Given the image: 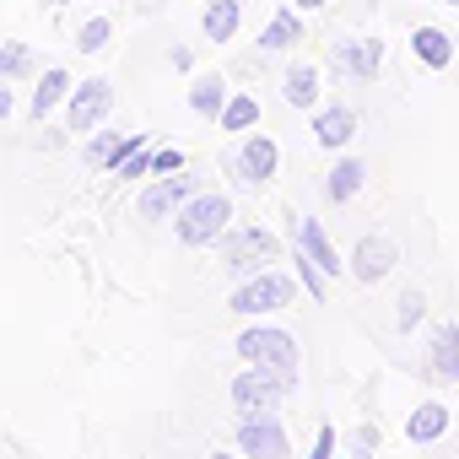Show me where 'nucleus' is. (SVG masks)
<instances>
[{
	"instance_id": "f257e3e1",
	"label": "nucleus",
	"mask_w": 459,
	"mask_h": 459,
	"mask_svg": "<svg viewBox=\"0 0 459 459\" xmlns=\"http://www.w3.org/2000/svg\"><path fill=\"white\" fill-rule=\"evenodd\" d=\"M238 357H244V368H265V373H281L292 389H298V368H303V351H298V341L287 335V330H276V325H249L238 341Z\"/></svg>"
},
{
	"instance_id": "f03ea898",
	"label": "nucleus",
	"mask_w": 459,
	"mask_h": 459,
	"mask_svg": "<svg viewBox=\"0 0 459 459\" xmlns=\"http://www.w3.org/2000/svg\"><path fill=\"white\" fill-rule=\"evenodd\" d=\"M227 221H233V200L216 195V189H200L178 216H173V238L184 249H205L216 238H227Z\"/></svg>"
},
{
	"instance_id": "7ed1b4c3",
	"label": "nucleus",
	"mask_w": 459,
	"mask_h": 459,
	"mask_svg": "<svg viewBox=\"0 0 459 459\" xmlns=\"http://www.w3.org/2000/svg\"><path fill=\"white\" fill-rule=\"evenodd\" d=\"M271 260H281V244H276V233H265V227H238V233L221 238V265L238 281L271 271Z\"/></svg>"
},
{
	"instance_id": "20e7f679",
	"label": "nucleus",
	"mask_w": 459,
	"mask_h": 459,
	"mask_svg": "<svg viewBox=\"0 0 459 459\" xmlns=\"http://www.w3.org/2000/svg\"><path fill=\"white\" fill-rule=\"evenodd\" d=\"M287 303H298V281H292V276H281V271H260V276L238 281V287H233V298H227V308L244 314V319L276 314V308H287Z\"/></svg>"
},
{
	"instance_id": "39448f33",
	"label": "nucleus",
	"mask_w": 459,
	"mask_h": 459,
	"mask_svg": "<svg viewBox=\"0 0 459 459\" xmlns=\"http://www.w3.org/2000/svg\"><path fill=\"white\" fill-rule=\"evenodd\" d=\"M287 394H292V384L281 373H265V368H244L233 378V411L238 416H271V411H281Z\"/></svg>"
},
{
	"instance_id": "423d86ee",
	"label": "nucleus",
	"mask_w": 459,
	"mask_h": 459,
	"mask_svg": "<svg viewBox=\"0 0 459 459\" xmlns=\"http://www.w3.org/2000/svg\"><path fill=\"white\" fill-rule=\"evenodd\" d=\"M233 448L244 459H292V437L281 427V416H238V432H233Z\"/></svg>"
},
{
	"instance_id": "0eeeda50",
	"label": "nucleus",
	"mask_w": 459,
	"mask_h": 459,
	"mask_svg": "<svg viewBox=\"0 0 459 459\" xmlns=\"http://www.w3.org/2000/svg\"><path fill=\"white\" fill-rule=\"evenodd\" d=\"M108 108H114V87H108L103 76H92V82H82V87L71 92V103H65V130L92 135V130L108 119Z\"/></svg>"
},
{
	"instance_id": "6e6552de",
	"label": "nucleus",
	"mask_w": 459,
	"mask_h": 459,
	"mask_svg": "<svg viewBox=\"0 0 459 459\" xmlns=\"http://www.w3.org/2000/svg\"><path fill=\"white\" fill-rule=\"evenodd\" d=\"M200 195V184H195V173H173V178H162V184H152L146 195H141V216L146 221H162V216H178L189 200Z\"/></svg>"
},
{
	"instance_id": "1a4fd4ad",
	"label": "nucleus",
	"mask_w": 459,
	"mask_h": 459,
	"mask_svg": "<svg viewBox=\"0 0 459 459\" xmlns=\"http://www.w3.org/2000/svg\"><path fill=\"white\" fill-rule=\"evenodd\" d=\"M394 260H400V249H394L384 233H368V238H357V249H351V276H357L362 287H373V281H384V276L394 271Z\"/></svg>"
},
{
	"instance_id": "9d476101",
	"label": "nucleus",
	"mask_w": 459,
	"mask_h": 459,
	"mask_svg": "<svg viewBox=\"0 0 459 459\" xmlns=\"http://www.w3.org/2000/svg\"><path fill=\"white\" fill-rule=\"evenodd\" d=\"M233 168H238V178H244V184H271V178H276V168H281V146H276L271 135H249V141L238 146Z\"/></svg>"
},
{
	"instance_id": "9b49d317",
	"label": "nucleus",
	"mask_w": 459,
	"mask_h": 459,
	"mask_svg": "<svg viewBox=\"0 0 459 459\" xmlns=\"http://www.w3.org/2000/svg\"><path fill=\"white\" fill-rule=\"evenodd\" d=\"M427 373L459 384V325L454 319L432 325V335H427Z\"/></svg>"
},
{
	"instance_id": "f8f14e48",
	"label": "nucleus",
	"mask_w": 459,
	"mask_h": 459,
	"mask_svg": "<svg viewBox=\"0 0 459 459\" xmlns=\"http://www.w3.org/2000/svg\"><path fill=\"white\" fill-rule=\"evenodd\" d=\"M292 238H298V249H303L308 260H319V265H325V276H341V271L351 265V260H341V255H335L330 233H325L314 216H298V221H292Z\"/></svg>"
},
{
	"instance_id": "ddd939ff",
	"label": "nucleus",
	"mask_w": 459,
	"mask_h": 459,
	"mask_svg": "<svg viewBox=\"0 0 459 459\" xmlns=\"http://www.w3.org/2000/svg\"><path fill=\"white\" fill-rule=\"evenodd\" d=\"M71 92H76V82H71V71H65V65H49V71L39 76V87H33V98H28V114H33V119L44 125V119H49V114H55V108H60V103H65Z\"/></svg>"
},
{
	"instance_id": "4468645a",
	"label": "nucleus",
	"mask_w": 459,
	"mask_h": 459,
	"mask_svg": "<svg viewBox=\"0 0 459 459\" xmlns=\"http://www.w3.org/2000/svg\"><path fill=\"white\" fill-rule=\"evenodd\" d=\"M357 135V114L346 108V103H330V108H319V119H314V141L325 146V152H346V141Z\"/></svg>"
},
{
	"instance_id": "2eb2a0df",
	"label": "nucleus",
	"mask_w": 459,
	"mask_h": 459,
	"mask_svg": "<svg viewBox=\"0 0 459 459\" xmlns=\"http://www.w3.org/2000/svg\"><path fill=\"white\" fill-rule=\"evenodd\" d=\"M443 432H448V405H443V400H427V405H416V411L405 416V437H411L416 448L437 443Z\"/></svg>"
},
{
	"instance_id": "dca6fc26",
	"label": "nucleus",
	"mask_w": 459,
	"mask_h": 459,
	"mask_svg": "<svg viewBox=\"0 0 459 459\" xmlns=\"http://www.w3.org/2000/svg\"><path fill=\"white\" fill-rule=\"evenodd\" d=\"M411 55L427 65V71H448L454 65V39L443 28H416L411 33Z\"/></svg>"
},
{
	"instance_id": "f3484780",
	"label": "nucleus",
	"mask_w": 459,
	"mask_h": 459,
	"mask_svg": "<svg viewBox=\"0 0 459 459\" xmlns=\"http://www.w3.org/2000/svg\"><path fill=\"white\" fill-rule=\"evenodd\" d=\"M233 103L227 98V82L216 76V71H205V76H195V87H189V108L200 114V119H221V108Z\"/></svg>"
},
{
	"instance_id": "a211bd4d",
	"label": "nucleus",
	"mask_w": 459,
	"mask_h": 459,
	"mask_svg": "<svg viewBox=\"0 0 459 459\" xmlns=\"http://www.w3.org/2000/svg\"><path fill=\"white\" fill-rule=\"evenodd\" d=\"M362 178H368V168H362L357 157H341V162L325 173V195H330L335 205H346V200H357V195H362Z\"/></svg>"
},
{
	"instance_id": "6ab92c4d",
	"label": "nucleus",
	"mask_w": 459,
	"mask_h": 459,
	"mask_svg": "<svg viewBox=\"0 0 459 459\" xmlns=\"http://www.w3.org/2000/svg\"><path fill=\"white\" fill-rule=\"evenodd\" d=\"M135 146H146V135H98V141L87 146V162H92V168H125V157H130Z\"/></svg>"
},
{
	"instance_id": "aec40b11",
	"label": "nucleus",
	"mask_w": 459,
	"mask_h": 459,
	"mask_svg": "<svg viewBox=\"0 0 459 459\" xmlns=\"http://www.w3.org/2000/svg\"><path fill=\"white\" fill-rule=\"evenodd\" d=\"M200 28H205L211 44H233V33H238V0H211Z\"/></svg>"
},
{
	"instance_id": "412c9836",
	"label": "nucleus",
	"mask_w": 459,
	"mask_h": 459,
	"mask_svg": "<svg viewBox=\"0 0 459 459\" xmlns=\"http://www.w3.org/2000/svg\"><path fill=\"white\" fill-rule=\"evenodd\" d=\"M281 98H287L292 108H314V103H319V71H314V65H292L287 82H281Z\"/></svg>"
},
{
	"instance_id": "4be33fe9",
	"label": "nucleus",
	"mask_w": 459,
	"mask_h": 459,
	"mask_svg": "<svg viewBox=\"0 0 459 459\" xmlns=\"http://www.w3.org/2000/svg\"><path fill=\"white\" fill-rule=\"evenodd\" d=\"M292 44H303V17L298 12H276L265 22V33H260V49H292Z\"/></svg>"
},
{
	"instance_id": "5701e85b",
	"label": "nucleus",
	"mask_w": 459,
	"mask_h": 459,
	"mask_svg": "<svg viewBox=\"0 0 459 459\" xmlns=\"http://www.w3.org/2000/svg\"><path fill=\"white\" fill-rule=\"evenodd\" d=\"M221 130H255L260 125V98H249V92H238L233 103L221 108V119H216Z\"/></svg>"
},
{
	"instance_id": "b1692460",
	"label": "nucleus",
	"mask_w": 459,
	"mask_h": 459,
	"mask_svg": "<svg viewBox=\"0 0 459 459\" xmlns=\"http://www.w3.org/2000/svg\"><path fill=\"white\" fill-rule=\"evenodd\" d=\"M298 281L308 287V298H314V303H325V298H330V276H325V265H319V260H308L303 249H298Z\"/></svg>"
},
{
	"instance_id": "393cba45",
	"label": "nucleus",
	"mask_w": 459,
	"mask_h": 459,
	"mask_svg": "<svg viewBox=\"0 0 459 459\" xmlns=\"http://www.w3.org/2000/svg\"><path fill=\"white\" fill-rule=\"evenodd\" d=\"M108 39H114V22H108V17H87L82 33H76V49L98 55V49H108Z\"/></svg>"
},
{
	"instance_id": "a878e982",
	"label": "nucleus",
	"mask_w": 459,
	"mask_h": 459,
	"mask_svg": "<svg viewBox=\"0 0 459 459\" xmlns=\"http://www.w3.org/2000/svg\"><path fill=\"white\" fill-rule=\"evenodd\" d=\"M341 65H351L357 76H373V65H378V44L368 39L362 49H341Z\"/></svg>"
},
{
	"instance_id": "bb28decb",
	"label": "nucleus",
	"mask_w": 459,
	"mask_h": 459,
	"mask_svg": "<svg viewBox=\"0 0 459 459\" xmlns=\"http://www.w3.org/2000/svg\"><path fill=\"white\" fill-rule=\"evenodd\" d=\"M346 443H351V459H373V448H378V427H368V421H362V427H351V437H346Z\"/></svg>"
},
{
	"instance_id": "cd10ccee",
	"label": "nucleus",
	"mask_w": 459,
	"mask_h": 459,
	"mask_svg": "<svg viewBox=\"0 0 459 459\" xmlns=\"http://www.w3.org/2000/svg\"><path fill=\"white\" fill-rule=\"evenodd\" d=\"M335 443H341V432H335L330 421H319V432H314V448H308V459H335Z\"/></svg>"
},
{
	"instance_id": "c85d7f7f",
	"label": "nucleus",
	"mask_w": 459,
	"mask_h": 459,
	"mask_svg": "<svg viewBox=\"0 0 459 459\" xmlns=\"http://www.w3.org/2000/svg\"><path fill=\"white\" fill-rule=\"evenodd\" d=\"M119 173H125V178H146V173H152V141H146V146H135V152L125 157V168H119Z\"/></svg>"
},
{
	"instance_id": "c756f323",
	"label": "nucleus",
	"mask_w": 459,
	"mask_h": 459,
	"mask_svg": "<svg viewBox=\"0 0 459 459\" xmlns=\"http://www.w3.org/2000/svg\"><path fill=\"white\" fill-rule=\"evenodd\" d=\"M184 168V152L178 146H162V152H152V173H162V178H173Z\"/></svg>"
},
{
	"instance_id": "7c9ffc66",
	"label": "nucleus",
	"mask_w": 459,
	"mask_h": 459,
	"mask_svg": "<svg viewBox=\"0 0 459 459\" xmlns=\"http://www.w3.org/2000/svg\"><path fill=\"white\" fill-rule=\"evenodd\" d=\"M421 303H427L421 292H405V298H400V330H416V325H421Z\"/></svg>"
},
{
	"instance_id": "2f4dec72",
	"label": "nucleus",
	"mask_w": 459,
	"mask_h": 459,
	"mask_svg": "<svg viewBox=\"0 0 459 459\" xmlns=\"http://www.w3.org/2000/svg\"><path fill=\"white\" fill-rule=\"evenodd\" d=\"M17 71H22V44L6 49V76H17Z\"/></svg>"
},
{
	"instance_id": "473e14b6",
	"label": "nucleus",
	"mask_w": 459,
	"mask_h": 459,
	"mask_svg": "<svg viewBox=\"0 0 459 459\" xmlns=\"http://www.w3.org/2000/svg\"><path fill=\"white\" fill-rule=\"evenodd\" d=\"M211 459H244V454H238V448H216Z\"/></svg>"
},
{
	"instance_id": "72a5a7b5",
	"label": "nucleus",
	"mask_w": 459,
	"mask_h": 459,
	"mask_svg": "<svg viewBox=\"0 0 459 459\" xmlns=\"http://www.w3.org/2000/svg\"><path fill=\"white\" fill-rule=\"evenodd\" d=\"M298 6H303V12H319V6H330V0H298Z\"/></svg>"
},
{
	"instance_id": "f704fd0d",
	"label": "nucleus",
	"mask_w": 459,
	"mask_h": 459,
	"mask_svg": "<svg viewBox=\"0 0 459 459\" xmlns=\"http://www.w3.org/2000/svg\"><path fill=\"white\" fill-rule=\"evenodd\" d=\"M335 459H351V454H335Z\"/></svg>"
}]
</instances>
